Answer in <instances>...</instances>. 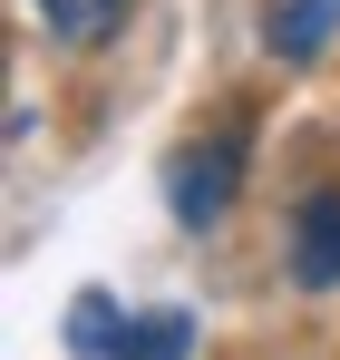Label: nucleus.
I'll list each match as a JSON object with an SVG mask.
<instances>
[{
  "label": "nucleus",
  "mask_w": 340,
  "mask_h": 360,
  "mask_svg": "<svg viewBox=\"0 0 340 360\" xmlns=\"http://www.w3.org/2000/svg\"><path fill=\"white\" fill-rule=\"evenodd\" d=\"M243 176H253V117L224 108L195 146H175V166H166V214L185 224V234H214V224L233 214V195H243Z\"/></svg>",
  "instance_id": "nucleus-1"
},
{
  "label": "nucleus",
  "mask_w": 340,
  "mask_h": 360,
  "mask_svg": "<svg viewBox=\"0 0 340 360\" xmlns=\"http://www.w3.org/2000/svg\"><path fill=\"white\" fill-rule=\"evenodd\" d=\"M340 39V0H263V49L282 68H311Z\"/></svg>",
  "instance_id": "nucleus-3"
},
{
  "label": "nucleus",
  "mask_w": 340,
  "mask_h": 360,
  "mask_svg": "<svg viewBox=\"0 0 340 360\" xmlns=\"http://www.w3.org/2000/svg\"><path fill=\"white\" fill-rule=\"evenodd\" d=\"M117 341H126V311H117L107 292H88L78 311H68V351L78 360H117Z\"/></svg>",
  "instance_id": "nucleus-6"
},
{
  "label": "nucleus",
  "mask_w": 340,
  "mask_h": 360,
  "mask_svg": "<svg viewBox=\"0 0 340 360\" xmlns=\"http://www.w3.org/2000/svg\"><path fill=\"white\" fill-rule=\"evenodd\" d=\"M30 10L49 20V30L68 39V49H98V39H107L117 20H126V0H30Z\"/></svg>",
  "instance_id": "nucleus-5"
},
{
  "label": "nucleus",
  "mask_w": 340,
  "mask_h": 360,
  "mask_svg": "<svg viewBox=\"0 0 340 360\" xmlns=\"http://www.w3.org/2000/svg\"><path fill=\"white\" fill-rule=\"evenodd\" d=\"M117 360H195V311H146V321H126Z\"/></svg>",
  "instance_id": "nucleus-4"
},
{
  "label": "nucleus",
  "mask_w": 340,
  "mask_h": 360,
  "mask_svg": "<svg viewBox=\"0 0 340 360\" xmlns=\"http://www.w3.org/2000/svg\"><path fill=\"white\" fill-rule=\"evenodd\" d=\"M292 283L301 292H331L340 283V185L292 205Z\"/></svg>",
  "instance_id": "nucleus-2"
}]
</instances>
